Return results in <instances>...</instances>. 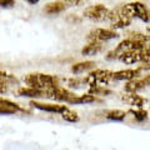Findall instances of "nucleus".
Returning <instances> with one entry per match:
<instances>
[{"label": "nucleus", "instance_id": "obj_10", "mask_svg": "<svg viewBox=\"0 0 150 150\" xmlns=\"http://www.w3.org/2000/svg\"><path fill=\"white\" fill-rule=\"evenodd\" d=\"M143 73L139 68L137 69H124V70H119V71L112 73V80L116 81H129L131 79H135L140 76Z\"/></svg>", "mask_w": 150, "mask_h": 150}, {"label": "nucleus", "instance_id": "obj_13", "mask_svg": "<svg viewBox=\"0 0 150 150\" xmlns=\"http://www.w3.org/2000/svg\"><path fill=\"white\" fill-rule=\"evenodd\" d=\"M103 51V43L100 41H94V40H89V43L81 49V55L84 56H93L96 55Z\"/></svg>", "mask_w": 150, "mask_h": 150}, {"label": "nucleus", "instance_id": "obj_3", "mask_svg": "<svg viewBox=\"0 0 150 150\" xmlns=\"http://www.w3.org/2000/svg\"><path fill=\"white\" fill-rule=\"evenodd\" d=\"M109 21H110L111 29L120 30V29H125L126 26H129L131 24V21H133V18L125 10L124 5H120L110 10Z\"/></svg>", "mask_w": 150, "mask_h": 150}, {"label": "nucleus", "instance_id": "obj_14", "mask_svg": "<svg viewBox=\"0 0 150 150\" xmlns=\"http://www.w3.org/2000/svg\"><path fill=\"white\" fill-rule=\"evenodd\" d=\"M67 8V3L65 1H53L49 3L44 6V13L48 14V15H56V14H60L65 10Z\"/></svg>", "mask_w": 150, "mask_h": 150}, {"label": "nucleus", "instance_id": "obj_17", "mask_svg": "<svg viewBox=\"0 0 150 150\" xmlns=\"http://www.w3.org/2000/svg\"><path fill=\"white\" fill-rule=\"evenodd\" d=\"M129 112L133 114L134 119L139 123H144L148 120V111L144 108H131V109H129Z\"/></svg>", "mask_w": 150, "mask_h": 150}, {"label": "nucleus", "instance_id": "obj_24", "mask_svg": "<svg viewBox=\"0 0 150 150\" xmlns=\"http://www.w3.org/2000/svg\"><path fill=\"white\" fill-rule=\"evenodd\" d=\"M67 3V5H71V6H76V5H80L83 3V0H64Z\"/></svg>", "mask_w": 150, "mask_h": 150}, {"label": "nucleus", "instance_id": "obj_26", "mask_svg": "<svg viewBox=\"0 0 150 150\" xmlns=\"http://www.w3.org/2000/svg\"><path fill=\"white\" fill-rule=\"evenodd\" d=\"M6 90H8L6 86L4 85V84L0 83V94H5V93H6Z\"/></svg>", "mask_w": 150, "mask_h": 150}, {"label": "nucleus", "instance_id": "obj_11", "mask_svg": "<svg viewBox=\"0 0 150 150\" xmlns=\"http://www.w3.org/2000/svg\"><path fill=\"white\" fill-rule=\"evenodd\" d=\"M121 99L131 108H143L145 105V101H146L145 98L139 95L138 91H125V94L121 95Z\"/></svg>", "mask_w": 150, "mask_h": 150}, {"label": "nucleus", "instance_id": "obj_9", "mask_svg": "<svg viewBox=\"0 0 150 150\" xmlns=\"http://www.w3.org/2000/svg\"><path fill=\"white\" fill-rule=\"evenodd\" d=\"M30 105L38 110H41V111H45V112H53V114H62L63 111H65L69 108L68 105H63V104L40 103V101H36V100H31Z\"/></svg>", "mask_w": 150, "mask_h": 150}, {"label": "nucleus", "instance_id": "obj_4", "mask_svg": "<svg viewBox=\"0 0 150 150\" xmlns=\"http://www.w3.org/2000/svg\"><path fill=\"white\" fill-rule=\"evenodd\" d=\"M112 80V71L106 69H95V70H90L89 74L84 79V83L88 84L89 86H94V85H106Z\"/></svg>", "mask_w": 150, "mask_h": 150}, {"label": "nucleus", "instance_id": "obj_7", "mask_svg": "<svg viewBox=\"0 0 150 150\" xmlns=\"http://www.w3.org/2000/svg\"><path fill=\"white\" fill-rule=\"evenodd\" d=\"M75 95V93L68 90L67 88H63V86H54V88H50L48 90H45V96L49 98V99H53L56 100L59 103H67L69 104V101L71 100V98Z\"/></svg>", "mask_w": 150, "mask_h": 150}, {"label": "nucleus", "instance_id": "obj_8", "mask_svg": "<svg viewBox=\"0 0 150 150\" xmlns=\"http://www.w3.org/2000/svg\"><path fill=\"white\" fill-rule=\"evenodd\" d=\"M119 34L114 29H105V28H95L88 34V40L94 41H100V43H105L112 39H118Z\"/></svg>", "mask_w": 150, "mask_h": 150}, {"label": "nucleus", "instance_id": "obj_19", "mask_svg": "<svg viewBox=\"0 0 150 150\" xmlns=\"http://www.w3.org/2000/svg\"><path fill=\"white\" fill-rule=\"evenodd\" d=\"M93 94V95H110L111 94V90L106 89L105 86H101V85H94V86H89V91Z\"/></svg>", "mask_w": 150, "mask_h": 150}, {"label": "nucleus", "instance_id": "obj_22", "mask_svg": "<svg viewBox=\"0 0 150 150\" xmlns=\"http://www.w3.org/2000/svg\"><path fill=\"white\" fill-rule=\"evenodd\" d=\"M16 112H19V111L13 109V108L0 105V115H13V114H16Z\"/></svg>", "mask_w": 150, "mask_h": 150}, {"label": "nucleus", "instance_id": "obj_15", "mask_svg": "<svg viewBox=\"0 0 150 150\" xmlns=\"http://www.w3.org/2000/svg\"><path fill=\"white\" fill-rule=\"evenodd\" d=\"M95 68V63L94 62H80V63H76L71 67V73L78 75V74H83V73H86V71H90Z\"/></svg>", "mask_w": 150, "mask_h": 150}, {"label": "nucleus", "instance_id": "obj_1", "mask_svg": "<svg viewBox=\"0 0 150 150\" xmlns=\"http://www.w3.org/2000/svg\"><path fill=\"white\" fill-rule=\"evenodd\" d=\"M24 83L28 86L40 89V90H48L50 88L60 85V80L56 75L44 74V73H30L24 76Z\"/></svg>", "mask_w": 150, "mask_h": 150}, {"label": "nucleus", "instance_id": "obj_25", "mask_svg": "<svg viewBox=\"0 0 150 150\" xmlns=\"http://www.w3.org/2000/svg\"><path fill=\"white\" fill-rule=\"evenodd\" d=\"M23 1H25L28 4H30V5H36L40 1V0H23Z\"/></svg>", "mask_w": 150, "mask_h": 150}, {"label": "nucleus", "instance_id": "obj_6", "mask_svg": "<svg viewBox=\"0 0 150 150\" xmlns=\"http://www.w3.org/2000/svg\"><path fill=\"white\" fill-rule=\"evenodd\" d=\"M124 8L133 19L137 18L144 23L150 21V11L144 3L133 1V3H129V4H124Z\"/></svg>", "mask_w": 150, "mask_h": 150}, {"label": "nucleus", "instance_id": "obj_5", "mask_svg": "<svg viewBox=\"0 0 150 150\" xmlns=\"http://www.w3.org/2000/svg\"><path fill=\"white\" fill-rule=\"evenodd\" d=\"M110 15V9L106 8L104 4H94L85 8L84 10V16L91 21L96 23H103L105 20H109Z\"/></svg>", "mask_w": 150, "mask_h": 150}, {"label": "nucleus", "instance_id": "obj_23", "mask_svg": "<svg viewBox=\"0 0 150 150\" xmlns=\"http://www.w3.org/2000/svg\"><path fill=\"white\" fill-rule=\"evenodd\" d=\"M15 6V0H0V8L11 9Z\"/></svg>", "mask_w": 150, "mask_h": 150}, {"label": "nucleus", "instance_id": "obj_16", "mask_svg": "<svg viewBox=\"0 0 150 150\" xmlns=\"http://www.w3.org/2000/svg\"><path fill=\"white\" fill-rule=\"evenodd\" d=\"M128 112L120 109H112V110H108L105 111V119L110 120V121H123L125 120Z\"/></svg>", "mask_w": 150, "mask_h": 150}, {"label": "nucleus", "instance_id": "obj_2", "mask_svg": "<svg viewBox=\"0 0 150 150\" xmlns=\"http://www.w3.org/2000/svg\"><path fill=\"white\" fill-rule=\"evenodd\" d=\"M149 59H150V44L142 49L126 50L124 53H121L116 60H119L120 63L126 65H133V64H140Z\"/></svg>", "mask_w": 150, "mask_h": 150}, {"label": "nucleus", "instance_id": "obj_18", "mask_svg": "<svg viewBox=\"0 0 150 150\" xmlns=\"http://www.w3.org/2000/svg\"><path fill=\"white\" fill-rule=\"evenodd\" d=\"M60 115H62V119L68 121V123H78L79 121V114L76 111L71 110L70 108H68V109L65 111H63Z\"/></svg>", "mask_w": 150, "mask_h": 150}, {"label": "nucleus", "instance_id": "obj_27", "mask_svg": "<svg viewBox=\"0 0 150 150\" xmlns=\"http://www.w3.org/2000/svg\"><path fill=\"white\" fill-rule=\"evenodd\" d=\"M148 33H149V34H150V28H148Z\"/></svg>", "mask_w": 150, "mask_h": 150}, {"label": "nucleus", "instance_id": "obj_20", "mask_svg": "<svg viewBox=\"0 0 150 150\" xmlns=\"http://www.w3.org/2000/svg\"><path fill=\"white\" fill-rule=\"evenodd\" d=\"M16 78L13 76L11 74H8L5 71H0V83L4 84V85H8V84L11 83H16Z\"/></svg>", "mask_w": 150, "mask_h": 150}, {"label": "nucleus", "instance_id": "obj_12", "mask_svg": "<svg viewBox=\"0 0 150 150\" xmlns=\"http://www.w3.org/2000/svg\"><path fill=\"white\" fill-rule=\"evenodd\" d=\"M18 95L24 96V98H31V99H40V98L45 96V91L40 90V89H35L31 86H21L18 89Z\"/></svg>", "mask_w": 150, "mask_h": 150}, {"label": "nucleus", "instance_id": "obj_21", "mask_svg": "<svg viewBox=\"0 0 150 150\" xmlns=\"http://www.w3.org/2000/svg\"><path fill=\"white\" fill-rule=\"evenodd\" d=\"M0 105L13 108V109H15V110H18V111H25L19 104H16V103H14V101H11V100H9V99H5V98H3V96H0Z\"/></svg>", "mask_w": 150, "mask_h": 150}]
</instances>
